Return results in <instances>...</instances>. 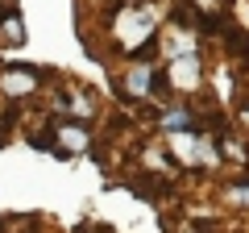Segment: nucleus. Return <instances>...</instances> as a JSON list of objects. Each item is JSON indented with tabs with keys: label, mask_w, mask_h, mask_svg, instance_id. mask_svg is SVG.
Segmentation results:
<instances>
[{
	"label": "nucleus",
	"mask_w": 249,
	"mask_h": 233,
	"mask_svg": "<svg viewBox=\"0 0 249 233\" xmlns=\"http://www.w3.org/2000/svg\"><path fill=\"white\" fill-rule=\"evenodd\" d=\"M34 92H42L37 67H0V96L4 100H29Z\"/></svg>",
	"instance_id": "f257e3e1"
},
{
	"label": "nucleus",
	"mask_w": 249,
	"mask_h": 233,
	"mask_svg": "<svg viewBox=\"0 0 249 233\" xmlns=\"http://www.w3.org/2000/svg\"><path fill=\"white\" fill-rule=\"evenodd\" d=\"M46 137H54V150H62V154H83L91 146V129L83 121H58Z\"/></svg>",
	"instance_id": "f03ea898"
},
{
	"label": "nucleus",
	"mask_w": 249,
	"mask_h": 233,
	"mask_svg": "<svg viewBox=\"0 0 249 233\" xmlns=\"http://www.w3.org/2000/svg\"><path fill=\"white\" fill-rule=\"evenodd\" d=\"M150 88H154V71H150V67H129V75H124V92H129V96H145Z\"/></svg>",
	"instance_id": "7ed1b4c3"
},
{
	"label": "nucleus",
	"mask_w": 249,
	"mask_h": 233,
	"mask_svg": "<svg viewBox=\"0 0 249 233\" xmlns=\"http://www.w3.org/2000/svg\"><path fill=\"white\" fill-rule=\"evenodd\" d=\"M162 121H166L170 129H183V125H191V116H187L183 108H175V113H166V116H162Z\"/></svg>",
	"instance_id": "20e7f679"
},
{
	"label": "nucleus",
	"mask_w": 249,
	"mask_h": 233,
	"mask_svg": "<svg viewBox=\"0 0 249 233\" xmlns=\"http://www.w3.org/2000/svg\"><path fill=\"white\" fill-rule=\"evenodd\" d=\"M0 67H4V63H0Z\"/></svg>",
	"instance_id": "39448f33"
}]
</instances>
